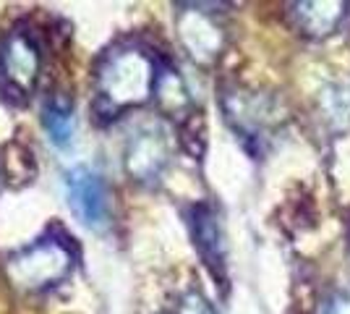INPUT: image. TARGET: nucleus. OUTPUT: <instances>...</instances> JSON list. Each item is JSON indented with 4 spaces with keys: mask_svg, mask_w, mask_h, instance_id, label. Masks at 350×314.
Masks as SVG:
<instances>
[{
    "mask_svg": "<svg viewBox=\"0 0 350 314\" xmlns=\"http://www.w3.org/2000/svg\"><path fill=\"white\" fill-rule=\"evenodd\" d=\"M157 58L139 42H116L103 53L94 68V110L100 118L144 105L157 94L160 84Z\"/></svg>",
    "mask_w": 350,
    "mask_h": 314,
    "instance_id": "nucleus-1",
    "label": "nucleus"
},
{
    "mask_svg": "<svg viewBox=\"0 0 350 314\" xmlns=\"http://www.w3.org/2000/svg\"><path fill=\"white\" fill-rule=\"evenodd\" d=\"M73 246L66 236L47 233L42 239L31 241L29 246L18 249L5 259L8 280L21 291H47L63 283L73 270Z\"/></svg>",
    "mask_w": 350,
    "mask_h": 314,
    "instance_id": "nucleus-2",
    "label": "nucleus"
},
{
    "mask_svg": "<svg viewBox=\"0 0 350 314\" xmlns=\"http://www.w3.org/2000/svg\"><path fill=\"white\" fill-rule=\"evenodd\" d=\"M219 103H222L228 123L248 147L269 142L282 126V116H285L282 107L272 94L262 90L230 84V87H225Z\"/></svg>",
    "mask_w": 350,
    "mask_h": 314,
    "instance_id": "nucleus-3",
    "label": "nucleus"
},
{
    "mask_svg": "<svg viewBox=\"0 0 350 314\" xmlns=\"http://www.w3.org/2000/svg\"><path fill=\"white\" fill-rule=\"evenodd\" d=\"M175 139L162 118H146L133 126L123 150V168L136 183H154L173 160Z\"/></svg>",
    "mask_w": 350,
    "mask_h": 314,
    "instance_id": "nucleus-4",
    "label": "nucleus"
},
{
    "mask_svg": "<svg viewBox=\"0 0 350 314\" xmlns=\"http://www.w3.org/2000/svg\"><path fill=\"white\" fill-rule=\"evenodd\" d=\"M42 74V47L31 29L16 27L0 42V84L14 100H27Z\"/></svg>",
    "mask_w": 350,
    "mask_h": 314,
    "instance_id": "nucleus-5",
    "label": "nucleus"
},
{
    "mask_svg": "<svg viewBox=\"0 0 350 314\" xmlns=\"http://www.w3.org/2000/svg\"><path fill=\"white\" fill-rule=\"evenodd\" d=\"M206 3L178 5V40L196 63H215L225 47V29L219 24L217 11H206Z\"/></svg>",
    "mask_w": 350,
    "mask_h": 314,
    "instance_id": "nucleus-6",
    "label": "nucleus"
},
{
    "mask_svg": "<svg viewBox=\"0 0 350 314\" xmlns=\"http://www.w3.org/2000/svg\"><path fill=\"white\" fill-rule=\"evenodd\" d=\"M66 199L73 215L89 228H103L110 218V202L103 179L84 165L66 173Z\"/></svg>",
    "mask_w": 350,
    "mask_h": 314,
    "instance_id": "nucleus-7",
    "label": "nucleus"
},
{
    "mask_svg": "<svg viewBox=\"0 0 350 314\" xmlns=\"http://www.w3.org/2000/svg\"><path fill=\"white\" fill-rule=\"evenodd\" d=\"M295 27L306 37H327L345 21L348 3L340 0H321V3H295L291 5Z\"/></svg>",
    "mask_w": 350,
    "mask_h": 314,
    "instance_id": "nucleus-8",
    "label": "nucleus"
},
{
    "mask_svg": "<svg viewBox=\"0 0 350 314\" xmlns=\"http://www.w3.org/2000/svg\"><path fill=\"white\" fill-rule=\"evenodd\" d=\"M191 233H193V244H196L202 259L219 278L222 267H225L222 265V236H219L217 215L209 205H196L191 209Z\"/></svg>",
    "mask_w": 350,
    "mask_h": 314,
    "instance_id": "nucleus-9",
    "label": "nucleus"
},
{
    "mask_svg": "<svg viewBox=\"0 0 350 314\" xmlns=\"http://www.w3.org/2000/svg\"><path fill=\"white\" fill-rule=\"evenodd\" d=\"M42 120H44L47 134H50V139H53V144L66 147V144L71 142L73 110H71V103H68V100H63L60 94L50 97V100H47V105H44Z\"/></svg>",
    "mask_w": 350,
    "mask_h": 314,
    "instance_id": "nucleus-10",
    "label": "nucleus"
},
{
    "mask_svg": "<svg viewBox=\"0 0 350 314\" xmlns=\"http://www.w3.org/2000/svg\"><path fill=\"white\" fill-rule=\"evenodd\" d=\"M321 314H350V293H329L321 304Z\"/></svg>",
    "mask_w": 350,
    "mask_h": 314,
    "instance_id": "nucleus-11",
    "label": "nucleus"
},
{
    "mask_svg": "<svg viewBox=\"0 0 350 314\" xmlns=\"http://www.w3.org/2000/svg\"><path fill=\"white\" fill-rule=\"evenodd\" d=\"M348 241H350V231H348Z\"/></svg>",
    "mask_w": 350,
    "mask_h": 314,
    "instance_id": "nucleus-12",
    "label": "nucleus"
}]
</instances>
